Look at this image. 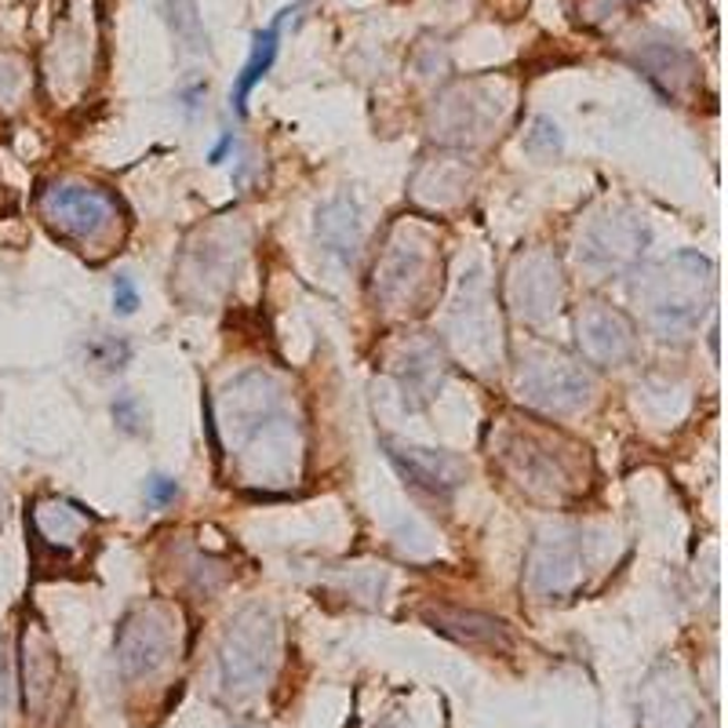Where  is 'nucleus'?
<instances>
[{"label":"nucleus","mask_w":728,"mask_h":728,"mask_svg":"<svg viewBox=\"0 0 728 728\" xmlns=\"http://www.w3.org/2000/svg\"><path fill=\"white\" fill-rule=\"evenodd\" d=\"M583 451L586 448L569 441V437L558 430H539V426L507 419L503 430L496 437L492 456L529 499H539V503H564V499H575L586 488Z\"/></svg>","instance_id":"1"},{"label":"nucleus","mask_w":728,"mask_h":728,"mask_svg":"<svg viewBox=\"0 0 728 728\" xmlns=\"http://www.w3.org/2000/svg\"><path fill=\"white\" fill-rule=\"evenodd\" d=\"M634 299L642 303L648 324L663 339L693 335L714 299L710 259H703L696 252H677L656 262L634 284Z\"/></svg>","instance_id":"2"},{"label":"nucleus","mask_w":728,"mask_h":728,"mask_svg":"<svg viewBox=\"0 0 728 728\" xmlns=\"http://www.w3.org/2000/svg\"><path fill=\"white\" fill-rule=\"evenodd\" d=\"M437 270L434 233L419 222H401L386 237V248L375 262V299L386 310H416L430 292Z\"/></svg>","instance_id":"3"},{"label":"nucleus","mask_w":728,"mask_h":728,"mask_svg":"<svg viewBox=\"0 0 728 728\" xmlns=\"http://www.w3.org/2000/svg\"><path fill=\"white\" fill-rule=\"evenodd\" d=\"M281 648V626L270 609L252 605L237 612L222 634L219 667L226 688H256L273 674Z\"/></svg>","instance_id":"4"},{"label":"nucleus","mask_w":728,"mask_h":728,"mask_svg":"<svg viewBox=\"0 0 728 728\" xmlns=\"http://www.w3.org/2000/svg\"><path fill=\"white\" fill-rule=\"evenodd\" d=\"M594 375L583 368L580 361H572L561 350H532L529 357L521 361L518 372V394L524 405H532L539 412H550V416H569V412H580L594 401Z\"/></svg>","instance_id":"5"},{"label":"nucleus","mask_w":728,"mask_h":728,"mask_svg":"<svg viewBox=\"0 0 728 728\" xmlns=\"http://www.w3.org/2000/svg\"><path fill=\"white\" fill-rule=\"evenodd\" d=\"M37 208H41V219L52 226L59 237L77 241L81 248L103 245L121 219L117 200H113L103 186H87V183L44 186L41 197H37Z\"/></svg>","instance_id":"6"},{"label":"nucleus","mask_w":728,"mask_h":728,"mask_svg":"<svg viewBox=\"0 0 728 728\" xmlns=\"http://www.w3.org/2000/svg\"><path fill=\"white\" fill-rule=\"evenodd\" d=\"M175 648H179V612L160 601L128 612L117 631V659L128 677L160 670Z\"/></svg>","instance_id":"7"},{"label":"nucleus","mask_w":728,"mask_h":728,"mask_svg":"<svg viewBox=\"0 0 728 728\" xmlns=\"http://www.w3.org/2000/svg\"><path fill=\"white\" fill-rule=\"evenodd\" d=\"M645 245H648L645 219L631 216V211L609 208L580 230V237H575V256L594 273H620L631 262L642 259Z\"/></svg>","instance_id":"8"},{"label":"nucleus","mask_w":728,"mask_h":728,"mask_svg":"<svg viewBox=\"0 0 728 728\" xmlns=\"http://www.w3.org/2000/svg\"><path fill=\"white\" fill-rule=\"evenodd\" d=\"M564 299V273L558 256L550 252H521L507 270V306L521 321L543 324L561 310Z\"/></svg>","instance_id":"9"},{"label":"nucleus","mask_w":728,"mask_h":728,"mask_svg":"<svg viewBox=\"0 0 728 728\" xmlns=\"http://www.w3.org/2000/svg\"><path fill=\"white\" fill-rule=\"evenodd\" d=\"M575 343H580L583 357L601 368H616V364L631 361L637 350V329L623 310L609 303H586L575 318Z\"/></svg>","instance_id":"10"},{"label":"nucleus","mask_w":728,"mask_h":728,"mask_svg":"<svg viewBox=\"0 0 728 728\" xmlns=\"http://www.w3.org/2000/svg\"><path fill=\"white\" fill-rule=\"evenodd\" d=\"M245 248H237L226 230L200 233V245H186L179 259V288L186 299H211L230 284V273L241 262Z\"/></svg>","instance_id":"11"},{"label":"nucleus","mask_w":728,"mask_h":728,"mask_svg":"<svg viewBox=\"0 0 728 728\" xmlns=\"http://www.w3.org/2000/svg\"><path fill=\"white\" fill-rule=\"evenodd\" d=\"M580 569H583L580 532L554 529V532H543L532 543L529 583L539 594H564V590L575 586V580H580Z\"/></svg>","instance_id":"12"},{"label":"nucleus","mask_w":728,"mask_h":728,"mask_svg":"<svg viewBox=\"0 0 728 728\" xmlns=\"http://www.w3.org/2000/svg\"><path fill=\"white\" fill-rule=\"evenodd\" d=\"M386 456L408 477L412 485L423 488L430 496H451L456 488L467 481V462L451 451L423 448V445H405V441H386Z\"/></svg>","instance_id":"13"},{"label":"nucleus","mask_w":728,"mask_h":728,"mask_svg":"<svg viewBox=\"0 0 728 728\" xmlns=\"http://www.w3.org/2000/svg\"><path fill=\"white\" fill-rule=\"evenodd\" d=\"M391 372L401 386V397H405L408 408H423L426 401H434V394L441 391L445 383V354L434 339H408L405 346L391 357Z\"/></svg>","instance_id":"14"},{"label":"nucleus","mask_w":728,"mask_h":728,"mask_svg":"<svg viewBox=\"0 0 728 728\" xmlns=\"http://www.w3.org/2000/svg\"><path fill=\"white\" fill-rule=\"evenodd\" d=\"M87 529H92V518L70 499H41L33 507V535L48 550L73 554L87 539Z\"/></svg>","instance_id":"15"},{"label":"nucleus","mask_w":728,"mask_h":728,"mask_svg":"<svg viewBox=\"0 0 728 728\" xmlns=\"http://www.w3.org/2000/svg\"><path fill=\"white\" fill-rule=\"evenodd\" d=\"M318 241L329 256H335L339 262H354L361 256V245H364V219H361V208L354 205L350 197H335V200H324L318 208Z\"/></svg>","instance_id":"16"},{"label":"nucleus","mask_w":728,"mask_h":728,"mask_svg":"<svg viewBox=\"0 0 728 728\" xmlns=\"http://www.w3.org/2000/svg\"><path fill=\"white\" fill-rule=\"evenodd\" d=\"M470 194V168L459 157L423 160L412 175V197L426 208H451Z\"/></svg>","instance_id":"17"},{"label":"nucleus","mask_w":728,"mask_h":728,"mask_svg":"<svg viewBox=\"0 0 728 728\" xmlns=\"http://www.w3.org/2000/svg\"><path fill=\"white\" fill-rule=\"evenodd\" d=\"M426 620L434 623V631H441L448 637H456L462 645H485V648H510V634L507 626L492 620V616H481V612H462V609H426Z\"/></svg>","instance_id":"18"},{"label":"nucleus","mask_w":728,"mask_h":728,"mask_svg":"<svg viewBox=\"0 0 728 728\" xmlns=\"http://www.w3.org/2000/svg\"><path fill=\"white\" fill-rule=\"evenodd\" d=\"M292 15V8H284L278 19L270 22L267 30H259L256 33V41H252V55H248V62H245V70H241V77H237V84H233V110L241 113H248V98H252V92H256V84L267 77L270 73V66H273V59H278V48H281V27H284V19Z\"/></svg>","instance_id":"19"},{"label":"nucleus","mask_w":728,"mask_h":728,"mask_svg":"<svg viewBox=\"0 0 728 728\" xmlns=\"http://www.w3.org/2000/svg\"><path fill=\"white\" fill-rule=\"evenodd\" d=\"M113 310H117L121 318L139 310V288H135L128 273H117V278H113Z\"/></svg>","instance_id":"20"},{"label":"nucleus","mask_w":728,"mask_h":728,"mask_svg":"<svg viewBox=\"0 0 728 728\" xmlns=\"http://www.w3.org/2000/svg\"><path fill=\"white\" fill-rule=\"evenodd\" d=\"M175 496H179V481L175 477H165V474H154L146 481V499L154 507H168V503H175Z\"/></svg>","instance_id":"21"},{"label":"nucleus","mask_w":728,"mask_h":728,"mask_svg":"<svg viewBox=\"0 0 728 728\" xmlns=\"http://www.w3.org/2000/svg\"><path fill=\"white\" fill-rule=\"evenodd\" d=\"M230 149H233V135H222L219 146L208 154V160H211V165H222V160H226V154H230Z\"/></svg>","instance_id":"22"},{"label":"nucleus","mask_w":728,"mask_h":728,"mask_svg":"<svg viewBox=\"0 0 728 728\" xmlns=\"http://www.w3.org/2000/svg\"><path fill=\"white\" fill-rule=\"evenodd\" d=\"M383 728H394V725H383Z\"/></svg>","instance_id":"23"}]
</instances>
